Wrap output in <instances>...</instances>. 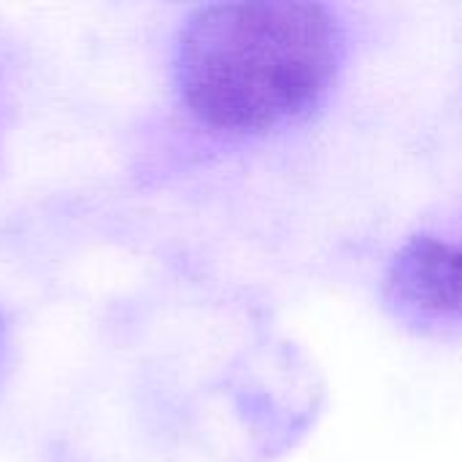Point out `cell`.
I'll return each instance as SVG.
<instances>
[{
  "label": "cell",
  "mask_w": 462,
  "mask_h": 462,
  "mask_svg": "<svg viewBox=\"0 0 462 462\" xmlns=\"http://www.w3.org/2000/svg\"><path fill=\"white\" fill-rule=\"evenodd\" d=\"M344 32L317 3H217L181 27L176 81L187 108L208 127L257 133L279 127L336 81Z\"/></svg>",
  "instance_id": "6da1fadb"
},
{
  "label": "cell",
  "mask_w": 462,
  "mask_h": 462,
  "mask_svg": "<svg viewBox=\"0 0 462 462\" xmlns=\"http://www.w3.org/2000/svg\"><path fill=\"white\" fill-rule=\"evenodd\" d=\"M387 298L422 322H462V244L417 236L387 271Z\"/></svg>",
  "instance_id": "7a4b0ae2"
}]
</instances>
